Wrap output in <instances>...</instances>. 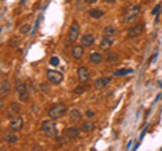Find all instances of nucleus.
Masks as SVG:
<instances>
[{"label":"nucleus","instance_id":"2f4dec72","mask_svg":"<svg viewBox=\"0 0 162 151\" xmlns=\"http://www.w3.org/2000/svg\"><path fill=\"white\" fill-rule=\"evenodd\" d=\"M161 151H162V147H161Z\"/></svg>","mask_w":162,"mask_h":151},{"label":"nucleus","instance_id":"2eb2a0df","mask_svg":"<svg viewBox=\"0 0 162 151\" xmlns=\"http://www.w3.org/2000/svg\"><path fill=\"white\" fill-rule=\"evenodd\" d=\"M111 82V77H101V78H97L95 81V88L96 89H104L107 88V85Z\"/></svg>","mask_w":162,"mask_h":151},{"label":"nucleus","instance_id":"7c9ffc66","mask_svg":"<svg viewBox=\"0 0 162 151\" xmlns=\"http://www.w3.org/2000/svg\"><path fill=\"white\" fill-rule=\"evenodd\" d=\"M106 3H115V0H106Z\"/></svg>","mask_w":162,"mask_h":151},{"label":"nucleus","instance_id":"a878e982","mask_svg":"<svg viewBox=\"0 0 162 151\" xmlns=\"http://www.w3.org/2000/svg\"><path fill=\"white\" fill-rule=\"evenodd\" d=\"M85 90H86V85H80V86H77L76 89H74V93H76V95H83Z\"/></svg>","mask_w":162,"mask_h":151},{"label":"nucleus","instance_id":"1a4fd4ad","mask_svg":"<svg viewBox=\"0 0 162 151\" xmlns=\"http://www.w3.org/2000/svg\"><path fill=\"white\" fill-rule=\"evenodd\" d=\"M77 77H78L80 82H86L91 78V73H89V70L85 66H80L77 69Z\"/></svg>","mask_w":162,"mask_h":151},{"label":"nucleus","instance_id":"a211bd4d","mask_svg":"<svg viewBox=\"0 0 162 151\" xmlns=\"http://www.w3.org/2000/svg\"><path fill=\"white\" fill-rule=\"evenodd\" d=\"M10 89H11V85H10L8 80H3L1 81V85H0V92H1V96H7L10 93Z\"/></svg>","mask_w":162,"mask_h":151},{"label":"nucleus","instance_id":"b1692460","mask_svg":"<svg viewBox=\"0 0 162 151\" xmlns=\"http://www.w3.org/2000/svg\"><path fill=\"white\" fill-rule=\"evenodd\" d=\"M19 31H21L22 35H26L27 32L31 31V26H30L29 23H24L23 26H21V29H19Z\"/></svg>","mask_w":162,"mask_h":151},{"label":"nucleus","instance_id":"39448f33","mask_svg":"<svg viewBox=\"0 0 162 151\" xmlns=\"http://www.w3.org/2000/svg\"><path fill=\"white\" fill-rule=\"evenodd\" d=\"M46 77H47V80H49L50 82H53V84H59V82L64 80L62 73L58 72V70H47Z\"/></svg>","mask_w":162,"mask_h":151},{"label":"nucleus","instance_id":"423d86ee","mask_svg":"<svg viewBox=\"0 0 162 151\" xmlns=\"http://www.w3.org/2000/svg\"><path fill=\"white\" fill-rule=\"evenodd\" d=\"M143 24H134V26H131L128 30H127V38H130V39H134V38L139 37V35L143 32Z\"/></svg>","mask_w":162,"mask_h":151},{"label":"nucleus","instance_id":"cd10ccee","mask_svg":"<svg viewBox=\"0 0 162 151\" xmlns=\"http://www.w3.org/2000/svg\"><path fill=\"white\" fill-rule=\"evenodd\" d=\"M159 10H161V4H157V6L154 7V10H153V14H158Z\"/></svg>","mask_w":162,"mask_h":151},{"label":"nucleus","instance_id":"f3484780","mask_svg":"<svg viewBox=\"0 0 162 151\" xmlns=\"http://www.w3.org/2000/svg\"><path fill=\"white\" fill-rule=\"evenodd\" d=\"M89 62L93 64V65L101 64V62H103V55H101L100 53H97V51L91 53V55H89Z\"/></svg>","mask_w":162,"mask_h":151},{"label":"nucleus","instance_id":"ddd939ff","mask_svg":"<svg viewBox=\"0 0 162 151\" xmlns=\"http://www.w3.org/2000/svg\"><path fill=\"white\" fill-rule=\"evenodd\" d=\"M112 45H114V39L111 37H103L100 43H99V47L103 50H109L112 47Z\"/></svg>","mask_w":162,"mask_h":151},{"label":"nucleus","instance_id":"f03ea898","mask_svg":"<svg viewBox=\"0 0 162 151\" xmlns=\"http://www.w3.org/2000/svg\"><path fill=\"white\" fill-rule=\"evenodd\" d=\"M41 131L42 134L47 138H56L57 136V125L53 119L43 120L41 124Z\"/></svg>","mask_w":162,"mask_h":151},{"label":"nucleus","instance_id":"5701e85b","mask_svg":"<svg viewBox=\"0 0 162 151\" xmlns=\"http://www.w3.org/2000/svg\"><path fill=\"white\" fill-rule=\"evenodd\" d=\"M107 61H108L109 64H116V62L119 61V55L116 54V53H108V54H107Z\"/></svg>","mask_w":162,"mask_h":151},{"label":"nucleus","instance_id":"0eeeda50","mask_svg":"<svg viewBox=\"0 0 162 151\" xmlns=\"http://www.w3.org/2000/svg\"><path fill=\"white\" fill-rule=\"evenodd\" d=\"M78 35H80V26L77 22H73L69 29V34H68V38L70 42H76L78 39Z\"/></svg>","mask_w":162,"mask_h":151},{"label":"nucleus","instance_id":"4468645a","mask_svg":"<svg viewBox=\"0 0 162 151\" xmlns=\"http://www.w3.org/2000/svg\"><path fill=\"white\" fill-rule=\"evenodd\" d=\"M95 42V35L91 34V32H88V34H84L83 37H81V45H83L84 47H88V46H92Z\"/></svg>","mask_w":162,"mask_h":151},{"label":"nucleus","instance_id":"412c9836","mask_svg":"<svg viewBox=\"0 0 162 151\" xmlns=\"http://www.w3.org/2000/svg\"><path fill=\"white\" fill-rule=\"evenodd\" d=\"M103 15H104V12H103V10H100V8H92V10H89V16L95 18V19H100Z\"/></svg>","mask_w":162,"mask_h":151},{"label":"nucleus","instance_id":"bb28decb","mask_svg":"<svg viewBox=\"0 0 162 151\" xmlns=\"http://www.w3.org/2000/svg\"><path fill=\"white\" fill-rule=\"evenodd\" d=\"M50 65H51V66H58V65H59V58H58V57H51Z\"/></svg>","mask_w":162,"mask_h":151},{"label":"nucleus","instance_id":"c85d7f7f","mask_svg":"<svg viewBox=\"0 0 162 151\" xmlns=\"http://www.w3.org/2000/svg\"><path fill=\"white\" fill-rule=\"evenodd\" d=\"M93 115H95L93 111H86V116H88V117H92Z\"/></svg>","mask_w":162,"mask_h":151},{"label":"nucleus","instance_id":"f257e3e1","mask_svg":"<svg viewBox=\"0 0 162 151\" xmlns=\"http://www.w3.org/2000/svg\"><path fill=\"white\" fill-rule=\"evenodd\" d=\"M141 15V7L139 6H128L124 10L123 14V23H133Z\"/></svg>","mask_w":162,"mask_h":151},{"label":"nucleus","instance_id":"c756f323","mask_svg":"<svg viewBox=\"0 0 162 151\" xmlns=\"http://www.w3.org/2000/svg\"><path fill=\"white\" fill-rule=\"evenodd\" d=\"M84 1H85L86 4H95L97 1V0H84Z\"/></svg>","mask_w":162,"mask_h":151},{"label":"nucleus","instance_id":"9b49d317","mask_svg":"<svg viewBox=\"0 0 162 151\" xmlns=\"http://www.w3.org/2000/svg\"><path fill=\"white\" fill-rule=\"evenodd\" d=\"M10 128L11 130H14L15 132L16 131H21L22 128H23V119H22V116H15L14 119H11V122H10Z\"/></svg>","mask_w":162,"mask_h":151},{"label":"nucleus","instance_id":"4be33fe9","mask_svg":"<svg viewBox=\"0 0 162 151\" xmlns=\"http://www.w3.org/2000/svg\"><path fill=\"white\" fill-rule=\"evenodd\" d=\"M103 34H104V37H114V35L116 34V29L114 26H107L106 29H104V31H103Z\"/></svg>","mask_w":162,"mask_h":151},{"label":"nucleus","instance_id":"f8f14e48","mask_svg":"<svg viewBox=\"0 0 162 151\" xmlns=\"http://www.w3.org/2000/svg\"><path fill=\"white\" fill-rule=\"evenodd\" d=\"M3 138L8 144H15V143L18 142V136H16V134H15V131L11 130V128H10V131H6V132H4Z\"/></svg>","mask_w":162,"mask_h":151},{"label":"nucleus","instance_id":"9d476101","mask_svg":"<svg viewBox=\"0 0 162 151\" xmlns=\"http://www.w3.org/2000/svg\"><path fill=\"white\" fill-rule=\"evenodd\" d=\"M78 135H80V128H77V127H68V128H65V131H64V136L69 140L78 138Z\"/></svg>","mask_w":162,"mask_h":151},{"label":"nucleus","instance_id":"7ed1b4c3","mask_svg":"<svg viewBox=\"0 0 162 151\" xmlns=\"http://www.w3.org/2000/svg\"><path fill=\"white\" fill-rule=\"evenodd\" d=\"M66 113V105L65 104H56L53 105V107L49 109V112H47V115H49V117L53 120H57L59 119V117H62Z\"/></svg>","mask_w":162,"mask_h":151},{"label":"nucleus","instance_id":"aec40b11","mask_svg":"<svg viewBox=\"0 0 162 151\" xmlns=\"http://www.w3.org/2000/svg\"><path fill=\"white\" fill-rule=\"evenodd\" d=\"M80 128H81V131H83V132H89V131H93L95 130V123L91 122V120H89V122H84Z\"/></svg>","mask_w":162,"mask_h":151},{"label":"nucleus","instance_id":"dca6fc26","mask_svg":"<svg viewBox=\"0 0 162 151\" xmlns=\"http://www.w3.org/2000/svg\"><path fill=\"white\" fill-rule=\"evenodd\" d=\"M84 55V46L83 45H77L72 49V57L74 59H81Z\"/></svg>","mask_w":162,"mask_h":151},{"label":"nucleus","instance_id":"393cba45","mask_svg":"<svg viewBox=\"0 0 162 151\" xmlns=\"http://www.w3.org/2000/svg\"><path fill=\"white\" fill-rule=\"evenodd\" d=\"M127 73H133V70L131 69H120V70H116L114 74H115L116 77H120V76H126Z\"/></svg>","mask_w":162,"mask_h":151},{"label":"nucleus","instance_id":"6e6552de","mask_svg":"<svg viewBox=\"0 0 162 151\" xmlns=\"http://www.w3.org/2000/svg\"><path fill=\"white\" fill-rule=\"evenodd\" d=\"M19 112H21V105L16 104V103H12V104H10V107H7L6 116L8 119H14L15 116H18Z\"/></svg>","mask_w":162,"mask_h":151},{"label":"nucleus","instance_id":"20e7f679","mask_svg":"<svg viewBox=\"0 0 162 151\" xmlns=\"http://www.w3.org/2000/svg\"><path fill=\"white\" fill-rule=\"evenodd\" d=\"M16 93L19 96V100L22 103H27L29 101V92H27V85L24 82H21V84L16 85Z\"/></svg>","mask_w":162,"mask_h":151},{"label":"nucleus","instance_id":"6ab92c4d","mask_svg":"<svg viewBox=\"0 0 162 151\" xmlns=\"http://www.w3.org/2000/svg\"><path fill=\"white\" fill-rule=\"evenodd\" d=\"M69 119H70L72 123L78 122V120L81 119V112H80L78 109H72L70 112H69Z\"/></svg>","mask_w":162,"mask_h":151}]
</instances>
